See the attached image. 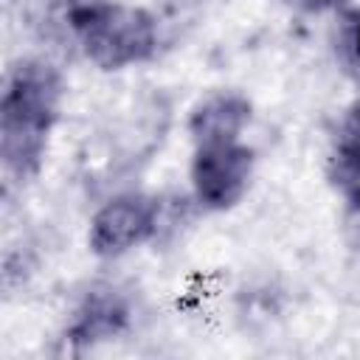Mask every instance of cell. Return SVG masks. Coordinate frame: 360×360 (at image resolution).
I'll use <instances>...</instances> for the list:
<instances>
[{
	"instance_id": "obj_6",
	"label": "cell",
	"mask_w": 360,
	"mask_h": 360,
	"mask_svg": "<svg viewBox=\"0 0 360 360\" xmlns=\"http://www.w3.org/2000/svg\"><path fill=\"white\" fill-rule=\"evenodd\" d=\"M329 177L346 208L360 219V98L349 104L329 152Z\"/></svg>"
},
{
	"instance_id": "obj_1",
	"label": "cell",
	"mask_w": 360,
	"mask_h": 360,
	"mask_svg": "<svg viewBox=\"0 0 360 360\" xmlns=\"http://www.w3.org/2000/svg\"><path fill=\"white\" fill-rule=\"evenodd\" d=\"M65 96L62 73L45 59L8 68L0 96V158L11 180H31L48 152Z\"/></svg>"
},
{
	"instance_id": "obj_4",
	"label": "cell",
	"mask_w": 360,
	"mask_h": 360,
	"mask_svg": "<svg viewBox=\"0 0 360 360\" xmlns=\"http://www.w3.org/2000/svg\"><path fill=\"white\" fill-rule=\"evenodd\" d=\"M158 228V205L143 194H115L90 219V250L101 259H118L143 245Z\"/></svg>"
},
{
	"instance_id": "obj_7",
	"label": "cell",
	"mask_w": 360,
	"mask_h": 360,
	"mask_svg": "<svg viewBox=\"0 0 360 360\" xmlns=\"http://www.w3.org/2000/svg\"><path fill=\"white\" fill-rule=\"evenodd\" d=\"M129 321V304L115 287H93L79 304L73 323L68 329L70 340L93 343L118 335Z\"/></svg>"
},
{
	"instance_id": "obj_5",
	"label": "cell",
	"mask_w": 360,
	"mask_h": 360,
	"mask_svg": "<svg viewBox=\"0 0 360 360\" xmlns=\"http://www.w3.org/2000/svg\"><path fill=\"white\" fill-rule=\"evenodd\" d=\"M250 124V101L239 93H211L188 115V132L194 146L239 141Z\"/></svg>"
},
{
	"instance_id": "obj_2",
	"label": "cell",
	"mask_w": 360,
	"mask_h": 360,
	"mask_svg": "<svg viewBox=\"0 0 360 360\" xmlns=\"http://www.w3.org/2000/svg\"><path fill=\"white\" fill-rule=\"evenodd\" d=\"M68 34L101 70L146 62L158 48V25L149 11L112 0H68L62 8Z\"/></svg>"
},
{
	"instance_id": "obj_9",
	"label": "cell",
	"mask_w": 360,
	"mask_h": 360,
	"mask_svg": "<svg viewBox=\"0 0 360 360\" xmlns=\"http://www.w3.org/2000/svg\"><path fill=\"white\" fill-rule=\"evenodd\" d=\"M284 3L304 14H323V11H335L343 6V0H284Z\"/></svg>"
},
{
	"instance_id": "obj_3",
	"label": "cell",
	"mask_w": 360,
	"mask_h": 360,
	"mask_svg": "<svg viewBox=\"0 0 360 360\" xmlns=\"http://www.w3.org/2000/svg\"><path fill=\"white\" fill-rule=\"evenodd\" d=\"M253 174V149L239 141H219L194 146L191 158V191L202 208L225 211L236 205Z\"/></svg>"
},
{
	"instance_id": "obj_8",
	"label": "cell",
	"mask_w": 360,
	"mask_h": 360,
	"mask_svg": "<svg viewBox=\"0 0 360 360\" xmlns=\"http://www.w3.org/2000/svg\"><path fill=\"white\" fill-rule=\"evenodd\" d=\"M335 56L340 62V68L360 82V6L346 8L338 20V31H335Z\"/></svg>"
}]
</instances>
